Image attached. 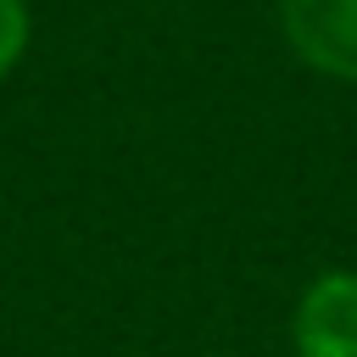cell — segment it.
Segmentation results:
<instances>
[{
    "label": "cell",
    "instance_id": "cell-1",
    "mask_svg": "<svg viewBox=\"0 0 357 357\" xmlns=\"http://www.w3.org/2000/svg\"><path fill=\"white\" fill-rule=\"evenodd\" d=\"M290 346L296 357H357V268H324L301 284Z\"/></svg>",
    "mask_w": 357,
    "mask_h": 357
},
{
    "label": "cell",
    "instance_id": "cell-2",
    "mask_svg": "<svg viewBox=\"0 0 357 357\" xmlns=\"http://www.w3.org/2000/svg\"><path fill=\"white\" fill-rule=\"evenodd\" d=\"M279 22L307 67L357 84V0H279Z\"/></svg>",
    "mask_w": 357,
    "mask_h": 357
},
{
    "label": "cell",
    "instance_id": "cell-3",
    "mask_svg": "<svg viewBox=\"0 0 357 357\" xmlns=\"http://www.w3.org/2000/svg\"><path fill=\"white\" fill-rule=\"evenodd\" d=\"M22 50H28V6L0 0V78L22 61Z\"/></svg>",
    "mask_w": 357,
    "mask_h": 357
}]
</instances>
